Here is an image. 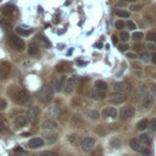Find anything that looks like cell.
Returning a JSON list of instances; mask_svg holds the SVG:
<instances>
[{"instance_id":"6da1fadb","label":"cell","mask_w":156,"mask_h":156,"mask_svg":"<svg viewBox=\"0 0 156 156\" xmlns=\"http://www.w3.org/2000/svg\"><path fill=\"white\" fill-rule=\"evenodd\" d=\"M52 98H54V89L50 85H45L38 91V99L43 102H49L52 100Z\"/></svg>"},{"instance_id":"7a4b0ae2","label":"cell","mask_w":156,"mask_h":156,"mask_svg":"<svg viewBox=\"0 0 156 156\" xmlns=\"http://www.w3.org/2000/svg\"><path fill=\"white\" fill-rule=\"evenodd\" d=\"M7 43H9V45H10L13 50H16V51H22V50H24V48H26L24 41H23L20 37L13 35V34L9 35V38H7Z\"/></svg>"},{"instance_id":"3957f363","label":"cell","mask_w":156,"mask_h":156,"mask_svg":"<svg viewBox=\"0 0 156 156\" xmlns=\"http://www.w3.org/2000/svg\"><path fill=\"white\" fill-rule=\"evenodd\" d=\"M12 100L18 105H24L29 100V95L27 91L22 89H15V93L12 94Z\"/></svg>"},{"instance_id":"277c9868","label":"cell","mask_w":156,"mask_h":156,"mask_svg":"<svg viewBox=\"0 0 156 156\" xmlns=\"http://www.w3.org/2000/svg\"><path fill=\"white\" fill-rule=\"evenodd\" d=\"M26 117H27V121H29L30 123H33V124L38 123L39 117H40V108L37 107V106H32V107L27 111Z\"/></svg>"},{"instance_id":"5b68a950","label":"cell","mask_w":156,"mask_h":156,"mask_svg":"<svg viewBox=\"0 0 156 156\" xmlns=\"http://www.w3.org/2000/svg\"><path fill=\"white\" fill-rule=\"evenodd\" d=\"M78 83H79V77H77V76L69 77L67 80H65V85H63L65 91H66V93H72V91L77 88Z\"/></svg>"},{"instance_id":"8992f818","label":"cell","mask_w":156,"mask_h":156,"mask_svg":"<svg viewBox=\"0 0 156 156\" xmlns=\"http://www.w3.org/2000/svg\"><path fill=\"white\" fill-rule=\"evenodd\" d=\"M134 113H135L134 106H133V105H126V106H123V107L121 108V111H119V117H121L122 119H128V118L133 117Z\"/></svg>"},{"instance_id":"52a82bcc","label":"cell","mask_w":156,"mask_h":156,"mask_svg":"<svg viewBox=\"0 0 156 156\" xmlns=\"http://www.w3.org/2000/svg\"><path fill=\"white\" fill-rule=\"evenodd\" d=\"M80 146H82V150L83 151L90 152L94 149V146H95V139L94 138H90V136H87V138H84L80 141Z\"/></svg>"},{"instance_id":"ba28073f","label":"cell","mask_w":156,"mask_h":156,"mask_svg":"<svg viewBox=\"0 0 156 156\" xmlns=\"http://www.w3.org/2000/svg\"><path fill=\"white\" fill-rule=\"evenodd\" d=\"M130 85L126 82H117L113 84V90L117 91V93H121V94H124V93H128L130 91Z\"/></svg>"},{"instance_id":"9c48e42d","label":"cell","mask_w":156,"mask_h":156,"mask_svg":"<svg viewBox=\"0 0 156 156\" xmlns=\"http://www.w3.org/2000/svg\"><path fill=\"white\" fill-rule=\"evenodd\" d=\"M11 71V66L9 62H1L0 63V80H4L9 77Z\"/></svg>"},{"instance_id":"30bf717a","label":"cell","mask_w":156,"mask_h":156,"mask_svg":"<svg viewBox=\"0 0 156 156\" xmlns=\"http://www.w3.org/2000/svg\"><path fill=\"white\" fill-rule=\"evenodd\" d=\"M127 100V96L124 94H121V93H117V91H113L111 95H110V101L112 104H122Z\"/></svg>"},{"instance_id":"8fae6325","label":"cell","mask_w":156,"mask_h":156,"mask_svg":"<svg viewBox=\"0 0 156 156\" xmlns=\"http://www.w3.org/2000/svg\"><path fill=\"white\" fill-rule=\"evenodd\" d=\"M117 113L118 112H117V110L115 107L108 106V107H105L102 110L101 116H102V118H116L117 117Z\"/></svg>"},{"instance_id":"7c38bea8","label":"cell","mask_w":156,"mask_h":156,"mask_svg":"<svg viewBox=\"0 0 156 156\" xmlns=\"http://www.w3.org/2000/svg\"><path fill=\"white\" fill-rule=\"evenodd\" d=\"M35 44H39V45L45 46V48L51 46V43L49 41V39H48L45 35H43V34H38V35L35 37Z\"/></svg>"},{"instance_id":"4fadbf2b","label":"cell","mask_w":156,"mask_h":156,"mask_svg":"<svg viewBox=\"0 0 156 156\" xmlns=\"http://www.w3.org/2000/svg\"><path fill=\"white\" fill-rule=\"evenodd\" d=\"M43 145H44V140L41 138H32L28 141V147L30 149H38V147H41Z\"/></svg>"},{"instance_id":"5bb4252c","label":"cell","mask_w":156,"mask_h":156,"mask_svg":"<svg viewBox=\"0 0 156 156\" xmlns=\"http://www.w3.org/2000/svg\"><path fill=\"white\" fill-rule=\"evenodd\" d=\"M129 145H130V147H132V150H134V151H136V152H140L141 154V151L144 150V145L138 140V139H130V141H129Z\"/></svg>"},{"instance_id":"9a60e30c","label":"cell","mask_w":156,"mask_h":156,"mask_svg":"<svg viewBox=\"0 0 156 156\" xmlns=\"http://www.w3.org/2000/svg\"><path fill=\"white\" fill-rule=\"evenodd\" d=\"M1 12L5 15V16H13L15 13H16V7L15 6H12V5H6V6H4L2 9H1Z\"/></svg>"},{"instance_id":"2e32d148","label":"cell","mask_w":156,"mask_h":156,"mask_svg":"<svg viewBox=\"0 0 156 156\" xmlns=\"http://www.w3.org/2000/svg\"><path fill=\"white\" fill-rule=\"evenodd\" d=\"M89 96L94 100H104L106 98L105 93L104 91H98V90H91L89 91Z\"/></svg>"},{"instance_id":"e0dca14e","label":"cell","mask_w":156,"mask_h":156,"mask_svg":"<svg viewBox=\"0 0 156 156\" xmlns=\"http://www.w3.org/2000/svg\"><path fill=\"white\" fill-rule=\"evenodd\" d=\"M41 128L43 129H55V128H57V123L54 119H46V121H44Z\"/></svg>"},{"instance_id":"ac0fdd59","label":"cell","mask_w":156,"mask_h":156,"mask_svg":"<svg viewBox=\"0 0 156 156\" xmlns=\"http://www.w3.org/2000/svg\"><path fill=\"white\" fill-rule=\"evenodd\" d=\"M43 140H45L48 144H54L57 140V134H55V133H45Z\"/></svg>"},{"instance_id":"d6986e66","label":"cell","mask_w":156,"mask_h":156,"mask_svg":"<svg viewBox=\"0 0 156 156\" xmlns=\"http://www.w3.org/2000/svg\"><path fill=\"white\" fill-rule=\"evenodd\" d=\"M27 117L26 116H23V115H20V116H17L16 118H15V124L17 126V127H24L26 124H27Z\"/></svg>"},{"instance_id":"ffe728a7","label":"cell","mask_w":156,"mask_h":156,"mask_svg":"<svg viewBox=\"0 0 156 156\" xmlns=\"http://www.w3.org/2000/svg\"><path fill=\"white\" fill-rule=\"evenodd\" d=\"M28 54L30 56H35V55L39 54V48H38V45L35 43H30L29 44V46H28Z\"/></svg>"},{"instance_id":"44dd1931","label":"cell","mask_w":156,"mask_h":156,"mask_svg":"<svg viewBox=\"0 0 156 156\" xmlns=\"http://www.w3.org/2000/svg\"><path fill=\"white\" fill-rule=\"evenodd\" d=\"M63 85H65V78H63V77H61V78H58V79H56V80H55L54 88H55V90H56V91H61V90H62V88H63Z\"/></svg>"},{"instance_id":"7402d4cb","label":"cell","mask_w":156,"mask_h":156,"mask_svg":"<svg viewBox=\"0 0 156 156\" xmlns=\"http://www.w3.org/2000/svg\"><path fill=\"white\" fill-rule=\"evenodd\" d=\"M94 85H95V90H98V91H104L105 93V90L107 89V84L102 80H96Z\"/></svg>"},{"instance_id":"603a6c76","label":"cell","mask_w":156,"mask_h":156,"mask_svg":"<svg viewBox=\"0 0 156 156\" xmlns=\"http://www.w3.org/2000/svg\"><path fill=\"white\" fill-rule=\"evenodd\" d=\"M48 115L50 117H58L60 116V108L57 106H51L48 110Z\"/></svg>"},{"instance_id":"cb8c5ba5","label":"cell","mask_w":156,"mask_h":156,"mask_svg":"<svg viewBox=\"0 0 156 156\" xmlns=\"http://www.w3.org/2000/svg\"><path fill=\"white\" fill-rule=\"evenodd\" d=\"M56 69H57V72H60V73H65V72H67V71L69 69V65H68L67 62H61V63L57 65Z\"/></svg>"},{"instance_id":"d4e9b609","label":"cell","mask_w":156,"mask_h":156,"mask_svg":"<svg viewBox=\"0 0 156 156\" xmlns=\"http://www.w3.org/2000/svg\"><path fill=\"white\" fill-rule=\"evenodd\" d=\"M147 123H149V121L146 119V118H143V119H140L138 123H136V129L138 130H145L146 129V127H147Z\"/></svg>"},{"instance_id":"484cf974","label":"cell","mask_w":156,"mask_h":156,"mask_svg":"<svg viewBox=\"0 0 156 156\" xmlns=\"http://www.w3.org/2000/svg\"><path fill=\"white\" fill-rule=\"evenodd\" d=\"M151 104H152V99H151V96L145 94V95L143 96V100H141V106H143V107H149Z\"/></svg>"},{"instance_id":"4316f807","label":"cell","mask_w":156,"mask_h":156,"mask_svg":"<svg viewBox=\"0 0 156 156\" xmlns=\"http://www.w3.org/2000/svg\"><path fill=\"white\" fill-rule=\"evenodd\" d=\"M87 115H88V117H89L90 119H93V121H95V119H98V118L100 117V115H99V112H98L96 110H89V111L87 112Z\"/></svg>"},{"instance_id":"83f0119b","label":"cell","mask_w":156,"mask_h":156,"mask_svg":"<svg viewBox=\"0 0 156 156\" xmlns=\"http://www.w3.org/2000/svg\"><path fill=\"white\" fill-rule=\"evenodd\" d=\"M16 32L20 34V35H29L30 33H32V29H23L22 27H17L16 28Z\"/></svg>"},{"instance_id":"f1b7e54d","label":"cell","mask_w":156,"mask_h":156,"mask_svg":"<svg viewBox=\"0 0 156 156\" xmlns=\"http://www.w3.org/2000/svg\"><path fill=\"white\" fill-rule=\"evenodd\" d=\"M139 141H140L143 145H146V144H150L151 139H150V136H149L147 134H141L140 138H139Z\"/></svg>"},{"instance_id":"f546056e","label":"cell","mask_w":156,"mask_h":156,"mask_svg":"<svg viewBox=\"0 0 156 156\" xmlns=\"http://www.w3.org/2000/svg\"><path fill=\"white\" fill-rule=\"evenodd\" d=\"M116 15L118 17H123V18H128L129 17V12L127 10H117L116 11Z\"/></svg>"},{"instance_id":"4dcf8cb0","label":"cell","mask_w":156,"mask_h":156,"mask_svg":"<svg viewBox=\"0 0 156 156\" xmlns=\"http://www.w3.org/2000/svg\"><path fill=\"white\" fill-rule=\"evenodd\" d=\"M0 24H1V27H2L5 30H10V29L12 28L11 23H10V22H7L6 20H1V21H0Z\"/></svg>"},{"instance_id":"1f68e13d","label":"cell","mask_w":156,"mask_h":156,"mask_svg":"<svg viewBox=\"0 0 156 156\" xmlns=\"http://www.w3.org/2000/svg\"><path fill=\"white\" fill-rule=\"evenodd\" d=\"M146 40L149 41H152L154 44H156V33L155 32H150L146 34Z\"/></svg>"},{"instance_id":"d6a6232c","label":"cell","mask_w":156,"mask_h":156,"mask_svg":"<svg viewBox=\"0 0 156 156\" xmlns=\"http://www.w3.org/2000/svg\"><path fill=\"white\" fill-rule=\"evenodd\" d=\"M119 144H121V140L118 138H112L110 140V146H112V147H118Z\"/></svg>"},{"instance_id":"836d02e7","label":"cell","mask_w":156,"mask_h":156,"mask_svg":"<svg viewBox=\"0 0 156 156\" xmlns=\"http://www.w3.org/2000/svg\"><path fill=\"white\" fill-rule=\"evenodd\" d=\"M132 38L134 39V40H141L143 38H144V34L141 33V32H134L133 34H132Z\"/></svg>"},{"instance_id":"e575fe53","label":"cell","mask_w":156,"mask_h":156,"mask_svg":"<svg viewBox=\"0 0 156 156\" xmlns=\"http://www.w3.org/2000/svg\"><path fill=\"white\" fill-rule=\"evenodd\" d=\"M147 127H149L151 130H156V118L150 119L149 123H147Z\"/></svg>"},{"instance_id":"d590c367","label":"cell","mask_w":156,"mask_h":156,"mask_svg":"<svg viewBox=\"0 0 156 156\" xmlns=\"http://www.w3.org/2000/svg\"><path fill=\"white\" fill-rule=\"evenodd\" d=\"M91 156H102V149L99 146L95 150H91Z\"/></svg>"},{"instance_id":"8d00e7d4","label":"cell","mask_w":156,"mask_h":156,"mask_svg":"<svg viewBox=\"0 0 156 156\" xmlns=\"http://www.w3.org/2000/svg\"><path fill=\"white\" fill-rule=\"evenodd\" d=\"M119 39H121L122 41H127V40L129 39V34H128V32H121V34H119Z\"/></svg>"},{"instance_id":"74e56055","label":"cell","mask_w":156,"mask_h":156,"mask_svg":"<svg viewBox=\"0 0 156 156\" xmlns=\"http://www.w3.org/2000/svg\"><path fill=\"white\" fill-rule=\"evenodd\" d=\"M124 27H126V22H124V21L119 20V21L116 22V28H117V29H122V28H124Z\"/></svg>"},{"instance_id":"f35d334b","label":"cell","mask_w":156,"mask_h":156,"mask_svg":"<svg viewBox=\"0 0 156 156\" xmlns=\"http://www.w3.org/2000/svg\"><path fill=\"white\" fill-rule=\"evenodd\" d=\"M38 156H57V155L55 152H52V151H44V152L39 154Z\"/></svg>"},{"instance_id":"ab89813d","label":"cell","mask_w":156,"mask_h":156,"mask_svg":"<svg viewBox=\"0 0 156 156\" xmlns=\"http://www.w3.org/2000/svg\"><path fill=\"white\" fill-rule=\"evenodd\" d=\"M6 107H7V102H6V100L0 99V111H1V110H5Z\"/></svg>"},{"instance_id":"60d3db41","label":"cell","mask_w":156,"mask_h":156,"mask_svg":"<svg viewBox=\"0 0 156 156\" xmlns=\"http://www.w3.org/2000/svg\"><path fill=\"white\" fill-rule=\"evenodd\" d=\"M126 26L129 28V29H135V23L134 22H132V21H127V23H126Z\"/></svg>"},{"instance_id":"b9f144b4","label":"cell","mask_w":156,"mask_h":156,"mask_svg":"<svg viewBox=\"0 0 156 156\" xmlns=\"http://www.w3.org/2000/svg\"><path fill=\"white\" fill-rule=\"evenodd\" d=\"M141 154H143L144 156H151V151H150V149H149V147H146V146L144 147V150L141 151Z\"/></svg>"},{"instance_id":"7bdbcfd3","label":"cell","mask_w":156,"mask_h":156,"mask_svg":"<svg viewBox=\"0 0 156 156\" xmlns=\"http://www.w3.org/2000/svg\"><path fill=\"white\" fill-rule=\"evenodd\" d=\"M118 49H119L121 51H126V50L128 49V44H126V43H124V44H119V45H118Z\"/></svg>"},{"instance_id":"ee69618b","label":"cell","mask_w":156,"mask_h":156,"mask_svg":"<svg viewBox=\"0 0 156 156\" xmlns=\"http://www.w3.org/2000/svg\"><path fill=\"white\" fill-rule=\"evenodd\" d=\"M141 61H143V62H149V61H150L149 55H147V54H143V55H141Z\"/></svg>"},{"instance_id":"f6af8a7d","label":"cell","mask_w":156,"mask_h":156,"mask_svg":"<svg viewBox=\"0 0 156 156\" xmlns=\"http://www.w3.org/2000/svg\"><path fill=\"white\" fill-rule=\"evenodd\" d=\"M127 57L134 60V58H136V54L135 52H127Z\"/></svg>"},{"instance_id":"bcb514c9","label":"cell","mask_w":156,"mask_h":156,"mask_svg":"<svg viewBox=\"0 0 156 156\" xmlns=\"http://www.w3.org/2000/svg\"><path fill=\"white\" fill-rule=\"evenodd\" d=\"M15 152H16V154H22V152H23V149L20 147V146H17V147H15Z\"/></svg>"},{"instance_id":"7dc6e473","label":"cell","mask_w":156,"mask_h":156,"mask_svg":"<svg viewBox=\"0 0 156 156\" xmlns=\"http://www.w3.org/2000/svg\"><path fill=\"white\" fill-rule=\"evenodd\" d=\"M151 61H152V63H155V65H156V52L152 55V57H151Z\"/></svg>"},{"instance_id":"c3c4849f","label":"cell","mask_w":156,"mask_h":156,"mask_svg":"<svg viewBox=\"0 0 156 156\" xmlns=\"http://www.w3.org/2000/svg\"><path fill=\"white\" fill-rule=\"evenodd\" d=\"M143 6L141 5H138V6H132V9L134 10V11H136V10H139V9H141Z\"/></svg>"},{"instance_id":"681fc988","label":"cell","mask_w":156,"mask_h":156,"mask_svg":"<svg viewBox=\"0 0 156 156\" xmlns=\"http://www.w3.org/2000/svg\"><path fill=\"white\" fill-rule=\"evenodd\" d=\"M147 48H149L150 50H155V48H156V46H155V45H152V44H147Z\"/></svg>"},{"instance_id":"f907efd6","label":"cell","mask_w":156,"mask_h":156,"mask_svg":"<svg viewBox=\"0 0 156 156\" xmlns=\"http://www.w3.org/2000/svg\"><path fill=\"white\" fill-rule=\"evenodd\" d=\"M133 67H135L136 69H140V68H141V67H140V65H139V63H135V62L133 63Z\"/></svg>"},{"instance_id":"816d5d0a","label":"cell","mask_w":156,"mask_h":156,"mask_svg":"<svg viewBox=\"0 0 156 156\" xmlns=\"http://www.w3.org/2000/svg\"><path fill=\"white\" fill-rule=\"evenodd\" d=\"M112 41H113V44L117 43V37H116V35H112Z\"/></svg>"},{"instance_id":"f5cc1de1","label":"cell","mask_w":156,"mask_h":156,"mask_svg":"<svg viewBox=\"0 0 156 156\" xmlns=\"http://www.w3.org/2000/svg\"><path fill=\"white\" fill-rule=\"evenodd\" d=\"M122 1H126V2H134V1H136V0H122Z\"/></svg>"},{"instance_id":"db71d44e","label":"cell","mask_w":156,"mask_h":156,"mask_svg":"<svg viewBox=\"0 0 156 156\" xmlns=\"http://www.w3.org/2000/svg\"><path fill=\"white\" fill-rule=\"evenodd\" d=\"M0 130H1V124H0Z\"/></svg>"}]
</instances>
